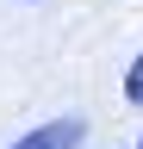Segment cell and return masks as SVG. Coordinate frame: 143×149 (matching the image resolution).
<instances>
[{"label":"cell","mask_w":143,"mask_h":149,"mask_svg":"<svg viewBox=\"0 0 143 149\" xmlns=\"http://www.w3.org/2000/svg\"><path fill=\"white\" fill-rule=\"evenodd\" d=\"M124 100H131V106H143V50L131 56V68H124Z\"/></svg>","instance_id":"7a4b0ae2"},{"label":"cell","mask_w":143,"mask_h":149,"mask_svg":"<svg viewBox=\"0 0 143 149\" xmlns=\"http://www.w3.org/2000/svg\"><path fill=\"white\" fill-rule=\"evenodd\" d=\"M137 149H143V137H137Z\"/></svg>","instance_id":"3957f363"},{"label":"cell","mask_w":143,"mask_h":149,"mask_svg":"<svg viewBox=\"0 0 143 149\" xmlns=\"http://www.w3.org/2000/svg\"><path fill=\"white\" fill-rule=\"evenodd\" d=\"M81 137H87V118H50L38 130H25L13 149H81Z\"/></svg>","instance_id":"6da1fadb"}]
</instances>
